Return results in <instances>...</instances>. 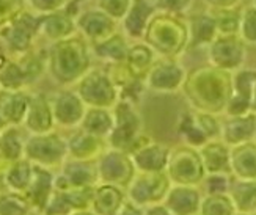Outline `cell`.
<instances>
[{
	"label": "cell",
	"instance_id": "obj_6",
	"mask_svg": "<svg viewBox=\"0 0 256 215\" xmlns=\"http://www.w3.org/2000/svg\"><path fill=\"white\" fill-rule=\"evenodd\" d=\"M173 2H176V4H174L176 11H178V10H182V8H186V6H188V0H165V6L172 10V8H173Z\"/></svg>",
	"mask_w": 256,
	"mask_h": 215
},
{
	"label": "cell",
	"instance_id": "obj_1",
	"mask_svg": "<svg viewBox=\"0 0 256 215\" xmlns=\"http://www.w3.org/2000/svg\"><path fill=\"white\" fill-rule=\"evenodd\" d=\"M242 44L238 38L234 36H225L216 41L212 54L216 56V60L224 64L225 68H232L238 64L242 58Z\"/></svg>",
	"mask_w": 256,
	"mask_h": 215
},
{
	"label": "cell",
	"instance_id": "obj_2",
	"mask_svg": "<svg viewBox=\"0 0 256 215\" xmlns=\"http://www.w3.org/2000/svg\"><path fill=\"white\" fill-rule=\"evenodd\" d=\"M216 27L220 33H224L225 36H232L239 30V22H240V14L232 8H225L218 10L216 16Z\"/></svg>",
	"mask_w": 256,
	"mask_h": 215
},
{
	"label": "cell",
	"instance_id": "obj_4",
	"mask_svg": "<svg viewBox=\"0 0 256 215\" xmlns=\"http://www.w3.org/2000/svg\"><path fill=\"white\" fill-rule=\"evenodd\" d=\"M239 28L242 32L244 38L256 42V8L254 6L244 10V13L240 14Z\"/></svg>",
	"mask_w": 256,
	"mask_h": 215
},
{
	"label": "cell",
	"instance_id": "obj_7",
	"mask_svg": "<svg viewBox=\"0 0 256 215\" xmlns=\"http://www.w3.org/2000/svg\"><path fill=\"white\" fill-rule=\"evenodd\" d=\"M254 2H256V0H254Z\"/></svg>",
	"mask_w": 256,
	"mask_h": 215
},
{
	"label": "cell",
	"instance_id": "obj_5",
	"mask_svg": "<svg viewBox=\"0 0 256 215\" xmlns=\"http://www.w3.org/2000/svg\"><path fill=\"white\" fill-rule=\"evenodd\" d=\"M208 2L212 5V6H217L218 10H225V8H232L238 0H208Z\"/></svg>",
	"mask_w": 256,
	"mask_h": 215
},
{
	"label": "cell",
	"instance_id": "obj_3",
	"mask_svg": "<svg viewBox=\"0 0 256 215\" xmlns=\"http://www.w3.org/2000/svg\"><path fill=\"white\" fill-rule=\"evenodd\" d=\"M192 27H194L196 40H200L202 42L209 41L214 36V33L217 30L214 16H209V14H198L196 18H194Z\"/></svg>",
	"mask_w": 256,
	"mask_h": 215
}]
</instances>
